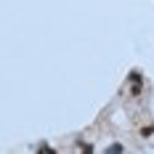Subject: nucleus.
I'll use <instances>...</instances> for the list:
<instances>
[{
  "instance_id": "1",
  "label": "nucleus",
  "mask_w": 154,
  "mask_h": 154,
  "mask_svg": "<svg viewBox=\"0 0 154 154\" xmlns=\"http://www.w3.org/2000/svg\"><path fill=\"white\" fill-rule=\"evenodd\" d=\"M128 80H130V85H141V82H143V75H141L138 69H133V72L128 75Z\"/></svg>"
},
{
  "instance_id": "2",
  "label": "nucleus",
  "mask_w": 154,
  "mask_h": 154,
  "mask_svg": "<svg viewBox=\"0 0 154 154\" xmlns=\"http://www.w3.org/2000/svg\"><path fill=\"white\" fill-rule=\"evenodd\" d=\"M106 152H109V154H122V152H125V146H122V143H109Z\"/></svg>"
},
{
  "instance_id": "3",
  "label": "nucleus",
  "mask_w": 154,
  "mask_h": 154,
  "mask_svg": "<svg viewBox=\"0 0 154 154\" xmlns=\"http://www.w3.org/2000/svg\"><path fill=\"white\" fill-rule=\"evenodd\" d=\"M77 149H82V152H93V143H85V141H77Z\"/></svg>"
},
{
  "instance_id": "4",
  "label": "nucleus",
  "mask_w": 154,
  "mask_h": 154,
  "mask_svg": "<svg viewBox=\"0 0 154 154\" xmlns=\"http://www.w3.org/2000/svg\"><path fill=\"white\" fill-rule=\"evenodd\" d=\"M141 136H143V138H149V136H154V125H149V128H143V130H141Z\"/></svg>"
},
{
  "instance_id": "5",
  "label": "nucleus",
  "mask_w": 154,
  "mask_h": 154,
  "mask_svg": "<svg viewBox=\"0 0 154 154\" xmlns=\"http://www.w3.org/2000/svg\"><path fill=\"white\" fill-rule=\"evenodd\" d=\"M37 152H53V149H51V143L43 141V143H37Z\"/></svg>"
}]
</instances>
